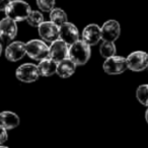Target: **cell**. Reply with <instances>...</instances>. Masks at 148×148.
Returning <instances> with one entry per match:
<instances>
[{
	"label": "cell",
	"instance_id": "19",
	"mask_svg": "<svg viewBox=\"0 0 148 148\" xmlns=\"http://www.w3.org/2000/svg\"><path fill=\"white\" fill-rule=\"evenodd\" d=\"M136 97L141 105L148 108V84H141L136 90Z\"/></svg>",
	"mask_w": 148,
	"mask_h": 148
},
{
	"label": "cell",
	"instance_id": "22",
	"mask_svg": "<svg viewBox=\"0 0 148 148\" xmlns=\"http://www.w3.org/2000/svg\"><path fill=\"white\" fill-rule=\"evenodd\" d=\"M8 135H7V130H5L3 127L0 126V145L7 141Z\"/></svg>",
	"mask_w": 148,
	"mask_h": 148
},
{
	"label": "cell",
	"instance_id": "21",
	"mask_svg": "<svg viewBox=\"0 0 148 148\" xmlns=\"http://www.w3.org/2000/svg\"><path fill=\"white\" fill-rule=\"evenodd\" d=\"M37 5L44 12H51L55 8V0H37Z\"/></svg>",
	"mask_w": 148,
	"mask_h": 148
},
{
	"label": "cell",
	"instance_id": "1",
	"mask_svg": "<svg viewBox=\"0 0 148 148\" xmlns=\"http://www.w3.org/2000/svg\"><path fill=\"white\" fill-rule=\"evenodd\" d=\"M5 15L8 18L16 21H27L32 9L27 2L23 0H12L5 9Z\"/></svg>",
	"mask_w": 148,
	"mask_h": 148
},
{
	"label": "cell",
	"instance_id": "13",
	"mask_svg": "<svg viewBox=\"0 0 148 148\" xmlns=\"http://www.w3.org/2000/svg\"><path fill=\"white\" fill-rule=\"evenodd\" d=\"M101 40V27L95 23H91L85 27L82 32V41L88 46H95Z\"/></svg>",
	"mask_w": 148,
	"mask_h": 148
},
{
	"label": "cell",
	"instance_id": "25",
	"mask_svg": "<svg viewBox=\"0 0 148 148\" xmlns=\"http://www.w3.org/2000/svg\"><path fill=\"white\" fill-rule=\"evenodd\" d=\"M1 53H2V46L0 44V56H1Z\"/></svg>",
	"mask_w": 148,
	"mask_h": 148
},
{
	"label": "cell",
	"instance_id": "8",
	"mask_svg": "<svg viewBox=\"0 0 148 148\" xmlns=\"http://www.w3.org/2000/svg\"><path fill=\"white\" fill-rule=\"evenodd\" d=\"M17 35L16 23L12 19L5 17L0 21V39L5 43H9Z\"/></svg>",
	"mask_w": 148,
	"mask_h": 148
},
{
	"label": "cell",
	"instance_id": "10",
	"mask_svg": "<svg viewBox=\"0 0 148 148\" xmlns=\"http://www.w3.org/2000/svg\"><path fill=\"white\" fill-rule=\"evenodd\" d=\"M69 54V48L62 40H57L49 47V58L59 63L62 60L67 59Z\"/></svg>",
	"mask_w": 148,
	"mask_h": 148
},
{
	"label": "cell",
	"instance_id": "26",
	"mask_svg": "<svg viewBox=\"0 0 148 148\" xmlns=\"http://www.w3.org/2000/svg\"><path fill=\"white\" fill-rule=\"evenodd\" d=\"M0 148H8V147H5V146H1V145H0Z\"/></svg>",
	"mask_w": 148,
	"mask_h": 148
},
{
	"label": "cell",
	"instance_id": "16",
	"mask_svg": "<svg viewBox=\"0 0 148 148\" xmlns=\"http://www.w3.org/2000/svg\"><path fill=\"white\" fill-rule=\"evenodd\" d=\"M57 62L50 59V58L42 60V61H40L39 65H38L39 74L45 77L51 76V75H53V74H55L57 72Z\"/></svg>",
	"mask_w": 148,
	"mask_h": 148
},
{
	"label": "cell",
	"instance_id": "4",
	"mask_svg": "<svg viewBox=\"0 0 148 148\" xmlns=\"http://www.w3.org/2000/svg\"><path fill=\"white\" fill-rule=\"evenodd\" d=\"M128 69L134 72H141L148 68V53L144 51H134L127 58Z\"/></svg>",
	"mask_w": 148,
	"mask_h": 148
},
{
	"label": "cell",
	"instance_id": "23",
	"mask_svg": "<svg viewBox=\"0 0 148 148\" xmlns=\"http://www.w3.org/2000/svg\"><path fill=\"white\" fill-rule=\"evenodd\" d=\"M12 0H0V11H5L6 7Z\"/></svg>",
	"mask_w": 148,
	"mask_h": 148
},
{
	"label": "cell",
	"instance_id": "17",
	"mask_svg": "<svg viewBox=\"0 0 148 148\" xmlns=\"http://www.w3.org/2000/svg\"><path fill=\"white\" fill-rule=\"evenodd\" d=\"M50 18L51 21L57 25L58 27H61L65 23H67V14L61 8H54L50 12Z\"/></svg>",
	"mask_w": 148,
	"mask_h": 148
},
{
	"label": "cell",
	"instance_id": "9",
	"mask_svg": "<svg viewBox=\"0 0 148 148\" xmlns=\"http://www.w3.org/2000/svg\"><path fill=\"white\" fill-rule=\"evenodd\" d=\"M59 38L60 40L66 43L68 46L73 45L74 43H76L79 41V33L78 29L73 23H65L59 27Z\"/></svg>",
	"mask_w": 148,
	"mask_h": 148
},
{
	"label": "cell",
	"instance_id": "15",
	"mask_svg": "<svg viewBox=\"0 0 148 148\" xmlns=\"http://www.w3.org/2000/svg\"><path fill=\"white\" fill-rule=\"evenodd\" d=\"M76 69V64L72 62L69 58L62 60L61 62L58 63L57 66V72L56 73L62 78H68L71 75H73Z\"/></svg>",
	"mask_w": 148,
	"mask_h": 148
},
{
	"label": "cell",
	"instance_id": "14",
	"mask_svg": "<svg viewBox=\"0 0 148 148\" xmlns=\"http://www.w3.org/2000/svg\"><path fill=\"white\" fill-rule=\"evenodd\" d=\"M19 125V118L15 113L4 111L0 113V126L5 130H12Z\"/></svg>",
	"mask_w": 148,
	"mask_h": 148
},
{
	"label": "cell",
	"instance_id": "20",
	"mask_svg": "<svg viewBox=\"0 0 148 148\" xmlns=\"http://www.w3.org/2000/svg\"><path fill=\"white\" fill-rule=\"evenodd\" d=\"M27 23L34 27H39L44 23V15L40 11H32L27 19Z\"/></svg>",
	"mask_w": 148,
	"mask_h": 148
},
{
	"label": "cell",
	"instance_id": "27",
	"mask_svg": "<svg viewBox=\"0 0 148 148\" xmlns=\"http://www.w3.org/2000/svg\"><path fill=\"white\" fill-rule=\"evenodd\" d=\"M147 69H148V68H147Z\"/></svg>",
	"mask_w": 148,
	"mask_h": 148
},
{
	"label": "cell",
	"instance_id": "2",
	"mask_svg": "<svg viewBox=\"0 0 148 148\" xmlns=\"http://www.w3.org/2000/svg\"><path fill=\"white\" fill-rule=\"evenodd\" d=\"M90 46L81 40L69 47L68 58L77 65H84L90 58Z\"/></svg>",
	"mask_w": 148,
	"mask_h": 148
},
{
	"label": "cell",
	"instance_id": "7",
	"mask_svg": "<svg viewBox=\"0 0 148 148\" xmlns=\"http://www.w3.org/2000/svg\"><path fill=\"white\" fill-rule=\"evenodd\" d=\"M101 40L103 42H112L115 43L119 39L121 35V25L117 21H106L101 27Z\"/></svg>",
	"mask_w": 148,
	"mask_h": 148
},
{
	"label": "cell",
	"instance_id": "3",
	"mask_svg": "<svg viewBox=\"0 0 148 148\" xmlns=\"http://www.w3.org/2000/svg\"><path fill=\"white\" fill-rule=\"evenodd\" d=\"M27 54L36 61H42L49 58V47L42 40H32L25 44Z\"/></svg>",
	"mask_w": 148,
	"mask_h": 148
},
{
	"label": "cell",
	"instance_id": "12",
	"mask_svg": "<svg viewBox=\"0 0 148 148\" xmlns=\"http://www.w3.org/2000/svg\"><path fill=\"white\" fill-rule=\"evenodd\" d=\"M27 54V46L23 42H12L7 46L5 49V57L8 61L16 62L23 59V56Z\"/></svg>",
	"mask_w": 148,
	"mask_h": 148
},
{
	"label": "cell",
	"instance_id": "11",
	"mask_svg": "<svg viewBox=\"0 0 148 148\" xmlns=\"http://www.w3.org/2000/svg\"><path fill=\"white\" fill-rule=\"evenodd\" d=\"M59 27L52 21H44L39 27V35L44 41L54 43L59 40Z\"/></svg>",
	"mask_w": 148,
	"mask_h": 148
},
{
	"label": "cell",
	"instance_id": "6",
	"mask_svg": "<svg viewBox=\"0 0 148 148\" xmlns=\"http://www.w3.org/2000/svg\"><path fill=\"white\" fill-rule=\"evenodd\" d=\"M16 78L21 82H35L40 76L39 70H38V66L34 65L31 63L23 64V65L19 66L16 69L15 72Z\"/></svg>",
	"mask_w": 148,
	"mask_h": 148
},
{
	"label": "cell",
	"instance_id": "18",
	"mask_svg": "<svg viewBox=\"0 0 148 148\" xmlns=\"http://www.w3.org/2000/svg\"><path fill=\"white\" fill-rule=\"evenodd\" d=\"M99 53H101V57L106 58V59H109V58L116 56L117 49H116L115 43H112V42H103V44L101 45V48H99Z\"/></svg>",
	"mask_w": 148,
	"mask_h": 148
},
{
	"label": "cell",
	"instance_id": "24",
	"mask_svg": "<svg viewBox=\"0 0 148 148\" xmlns=\"http://www.w3.org/2000/svg\"><path fill=\"white\" fill-rule=\"evenodd\" d=\"M145 120H146V123L148 124V108H147V110H146V112H145Z\"/></svg>",
	"mask_w": 148,
	"mask_h": 148
},
{
	"label": "cell",
	"instance_id": "5",
	"mask_svg": "<svg viewBox=\"0 0 148 148\" xmlns=\"http://www.w3.org/2000/svg\"><path fill=\"white\" fill-rule=\"evenodd\" d=\"M103 71L110 75L122 74L128 69L127 59L121 56H114L109 59H106L103 65Z\"/></svg>",
	"mask_w": 148,
	"mask_h": 148
}]
</instances>
